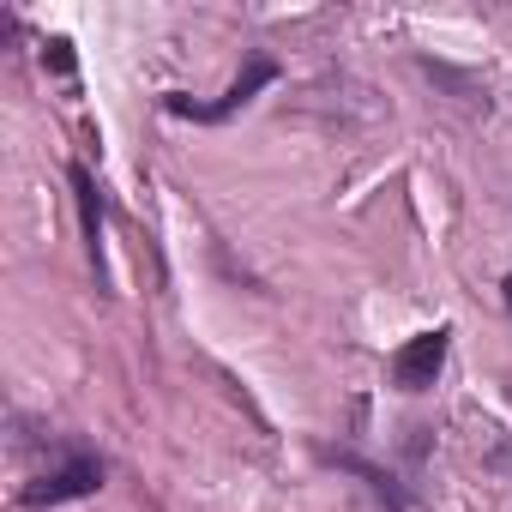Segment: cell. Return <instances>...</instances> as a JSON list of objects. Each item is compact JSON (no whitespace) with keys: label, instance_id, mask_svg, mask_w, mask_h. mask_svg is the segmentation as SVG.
Segmentation results:
<instances>
[{"label":"cell","instance_id":"cell-4","mask_svg":"<svg viewBox=\"0 0 512 512\" xmlns=\"http://www.w3.org/2000/svg\"><path fill=\"white\" fill-rule=\"evenodd\" d=\"M320 458H326V464H338V470H350V476H362V482H368V494H380L392 512H410V494H404L380 464H368V458H356V452H320Z\"/></svg>","mask_w":512,"mask_h":512},{"label":"cell","instance_id":"cell-5","mask_svg":"<svg viewBox=\"0 0 512 512\" xmlns=\"http://www.w3.org/2000/svg\"><path fill=\"white\" fill-rule=\"evenodd\" d=\"M73 193H79V217H85V241H91V260L103 266V199L85 163H73Z\"/></svg>","mask_w":512,"mask_h":512},{"label":"cell","instance_id":"cell-2","mask_svg":"<svg viewBox=\"0 0 512 512\" xmlns=\"http://www.w3.org/2000/svg\"><path fill=\"white\" fill-rule=\"evenodd\" d=\"M272 79H278V61L253 55V61H247V73H241V79H235V85H229V91H223L217 103H193V97H163V109H169V115H181V121H205V127H211V121H229L235 109H247V103L260 97V91H266Z\"/></svg>","mask_w":512,"mask_h":512},{"label":"cell","instance_id":"cell-7","mask_svg":"<svg viewBox=\"0 0 512 512\" xmlns=\"http://www.w3.org/2000/svg\"><path fill=\"white\" fill-rule=\"evenodd\" d=\"M500 296H506V314H512V278H506V284H500Z\"/></svg>","mask_w":512,"mask_h":512},{"label":"cell","instance_id":"cell-1","mask_svg":"<svg viewBox=\"0 0 512 512\" xmlns=\"http://www.w3.org/2000/svg\"><path fill=\"white\" fill-rule=\"evenodd\" d=\"M103 488V458H91V452H73V458H61L55 470H43L37 482H25V506L31 512H43V506H67V500H85V494H97Z\"/></svg>","mask_w":512,"mask_h":512},{"label":"cell","instance_id":"cell-6","mask_svg":"<svg viewBox=\"0 0 512 512\" xmlns=\"http://www.w3.org/2000/svg\"><path fill=\"white\" fill-rule=\"evenodd\" d=\"M43 61H49V67H55V73H73V49H67V43H61V37H55V43H49V55H43Z\"/></svg>","mask_w":512,"mask_h":512},{"label":"cell","instance_id":"cell-3","mask_svg":"<svg viewBox=\"0 0 512 512\" xmlns=\"http://www.w3.org/2000/svg\"><path fill=\"white\" fill-rule=\"evenodd\" d=\"M446 350H452V326H434V332H416L398 356H392V386L398 392H428L446 368Z\"/></svg>","mask_w":512,"mask_h":512}]
</instances>
